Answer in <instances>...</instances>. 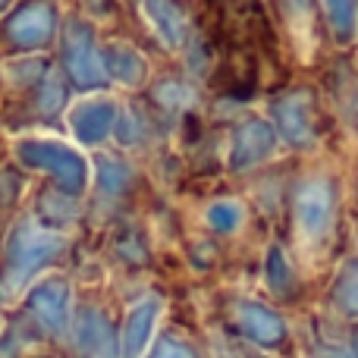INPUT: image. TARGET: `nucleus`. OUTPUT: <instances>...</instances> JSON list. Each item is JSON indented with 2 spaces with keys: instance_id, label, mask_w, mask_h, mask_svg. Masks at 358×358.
Here are the masks:
<instances>
[{
  "instance_id": "f257e3e1",
  "label": "nucleus",
  "mask_w": 358,
  "mask_h": 358,
  "mask_svg": "<svg viewBox=\"0 0 358 358\" xmlns=\"http://www.w3.org/2000/svg\"><path fill=\"white\" fill-rule=\"evenodd\" d=\"M336 210H340V182L334 176L315 173L296 182V189H292V223L308 245H317L334 233Z\"/></svg>"
},
{
  "instance_id": "20e7f679",
  "label": "nucleus",
  "mask_w": 358,
  "mask_h": 358,
  "mask_svg": "<svg viewBox=\"0 0 358 358\" xmlns=\"http://www.w3.org/2000/svg\"><path fill=\"white\" fill-rule=\"evenodd\" d=\"M280 13V22L286 29V38L299 54H315L321 41V6L317 0H273Z\"/></svg>"
},
{
  "instance_id": "f03ea898",
  "label": "nucleus",
  "mask_w": 358,
  "mask_h": 358,
  "mask_svg": "<svg viewBox=\"0 0 358 358\" xmlns=\"http://www.w3.org/2000/svg\"><path fill=\"white\" fill-rule=\"evenodd\" d=\"M271 126L289 148L308 151L321 138V113L311 88H289L271 101Z\"/></svg>"
},
{
  "instance_id": "39448f33",
  "label": "nucleus",
  "mask_w": 358,
  "mask_h": 358,
  "mask_svg": "<svg viewBox=\"0 0 358 358\" xmlns=\"http://www.w3.org/2000/svg\"><path fill=\"white\" fill-rule=\"evenodd\" d=\"M324 19L336 44H352L358 35V0H321Z\"/></svg>"
},
{
  "instance_id": "7ed1b4c3",
  "label": "nucleus",
  "mask_w": 358,
  "mask_h": 358,
  "mask_svg": "<svg viewBox=\"0 0 358 358\" xmlns=\"http://www.w3.org/2000/svg\"><path fill=\"white\" fill-rule=\"evenodd\" d=\"M277 148V132H273L271 120L245 117L233 129V142H229V170L233 173H248V170L261 167Z\"/></svg>"
},
{
  "instance_id": "423d86ee",
  "label": "nucleus",
  "mask_w": 358,
  "mask_h": 358,
  "mask_svg": "<svg viewBox=\"0 0 358 358\" xmlns=\"http://www.w3.org/2000/svg\"><path fill=\"white\" fill-rule=\"evenodd\" d=\"M208 220H210V227L220 229V233H233V229L242 223V204L233 201V198L214 201L208 208Z\"/></svg>"
},
{
  "instance_id": "0eeeda50",
  "label": "nucleus",
  "mask_w": 358,
  "mask_h": 358,
  "mask_svg": "<svg viewBox=\"0 0 358 358\" xmlns=\"http://www.w3.org/2000/svg\"><path fill=\"white\" fill-rule=\"evenodd\" d=\"M340 299L358 311V264H349L340 280Z\"/></svg>"
}]
</instances>
